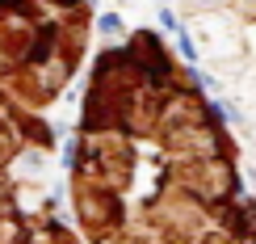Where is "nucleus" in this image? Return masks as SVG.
<instances>
[{"label": "nucleus", "instance_id": "nucleus-1", "mask_svg": "<svg viewBox=\"0 0 256 244\" xmlns=\"http://www.w3.org/2000/svg\"><path fill=\"white\" fill-rule=\"evenodd\" d=\"M92 0H0V80L50 97L76 72Z\"/></svg>", "mask_w": 256, "mask_h": 244}]
</instances>
